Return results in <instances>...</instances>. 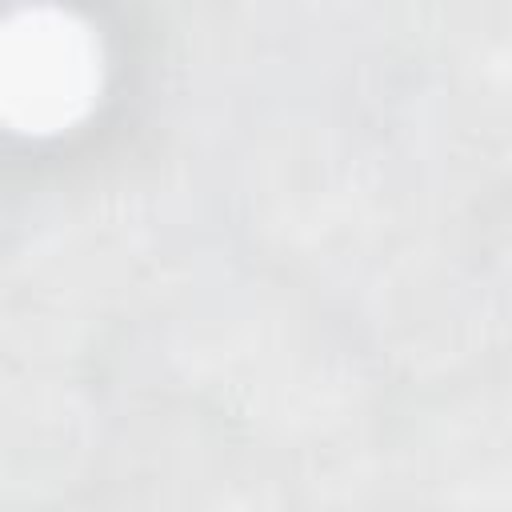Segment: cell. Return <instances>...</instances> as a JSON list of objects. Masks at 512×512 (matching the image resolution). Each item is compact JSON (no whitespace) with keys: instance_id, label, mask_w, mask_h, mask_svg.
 I'll list each match as a JSON object with an SVG mask.
<instances>
[{"instance_id":"obj_1","label":"cell","mask_w":512,"mask_h":512,"mask_svg":"<svg viewBox=\"0 0 512 512\" xmlns=\"http://www.w3.org/2000/svg\"><path fill=\"white\" fill-rule=\"evenodd\" d=\"M88 84L92 56L68 20L24 16L0 32V108L20 124L68 120Z\"/></svg>"}]
</instances>
